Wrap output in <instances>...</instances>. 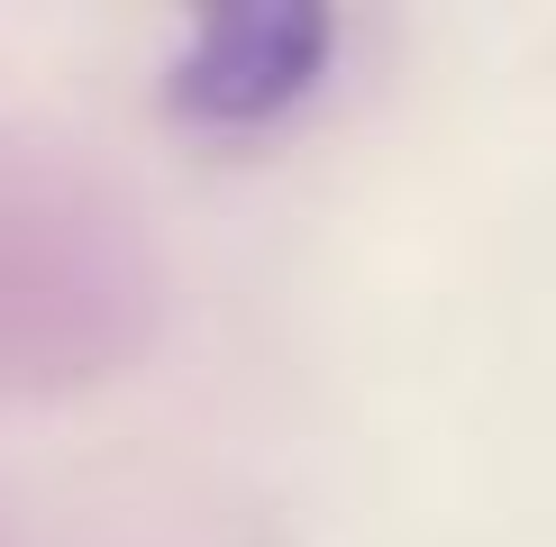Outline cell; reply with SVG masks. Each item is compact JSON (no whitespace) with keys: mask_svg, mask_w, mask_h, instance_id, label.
<instances>
[{"mask_svg":"<svg viewBox=\"0 0 556 547\" xmlns=\"http://www.w3.org/2000/svg\"><path fill=\"white\" fill-rule=\"evenodd\" d=\"M329 46H338V18L311 10V0L201 10L182 28L174 64H165V91H174L182 119H201V128H265L319 82Z\"/></svg>","mask_w":556,"mask_h":547,"instance_id":"obj_1","label":"cell"}]
</instances>
